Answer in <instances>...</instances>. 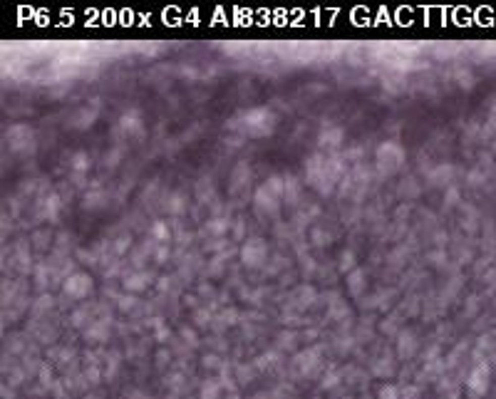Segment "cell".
<instances>
[{
	"mask_svg": "<svg viewBox=\"0 0 496 399\" xmlns=\"http://www.w3.org/2000/svg\"><path fill=\"white\" fill-rule=\"evenodd\" d=\"M243 122H246L243 132L251 134V137H265V134H270L275 129V117L268 109H251L243 117Z\"/></svg>",
	"mask_w": 496,
	"mask_h": 399,
	"instance_id": "6da1fadb",
	"label": "cell"
},
{
	"mask_svg": "<svg viewBox=\"0 0 496 399\" xmlns=\"http://www.w3.org/2000/svg\"><path fill=\"white\" fill-rule=\"evenodd\" d=\"M89 290H92V280H89V275H85V273H75V275L67 278V283H65V295H70V298H75V300L85 298Z\"/></svg>",
	"mask_w": 496,
	"mask_h": 399,
	"instance_id": "7a4b0ae2",
	"label": "cell"
},
{
	"mask_svg": "<svg viewBox=\"0 0 496 399\" xmlns=\"http://www.w3.org/2000/svg\"><path fill=\"white\" fill-rule=\"evenodd\" d=\"M265 256H268V248H265V243L258 241V238L248 241L246 248H243V260H246V265H251V268H258L263 260H265Z\"/></svg>",
	"mask_w": 496,
	"mask_h": 399,
	"instance_id": "3957f363",
	"label": "cell"
},
{
	"mask_svg": "<svg viewBox=\"0 0 496 399\" xmlns=\"http://www.w3.org/2000/svg\"><path fill=\"white\" fill-rule=\"evenodd\" d=\"M486 379H489V370H486L484 365L476 367V370L471 372V377H469V389L476 392V394H481V392L486 389V384H489Z\"/></svg>",
	"mask_w": 496,
	"mask_h": 399,
	"instance_id": "277c9868",
	"label": "cell"
},
{
	"mask_svg": "<svg viewBox=\"0 0 496 399\" xmlns=\"http://www.w3.org/2000/svg\"><path fill=\"white\" fill-rule=\"evenodd\" d=\"M201 399H218V384H216V379H211V382H206L204 384Z\"/></svg>",
	"mask_w": 496,
	"mask_h": 399,
	"instance_id": "5b68a950",
	"label": "cell"
},
{
	"mask_svg": "<svg viewBox=\"0 0 496 399\" xmlns=\"http://www.w3.org/2000/svg\"><path fill=\"white\" fill-rule=\"evenodd\" d=\"M379 399H400V389L392 387V384H387V387L379 389Z\"/></svg>",
	"mask_w": 496,
	"mask_h": 399,
	"instance_id": "8992f818",
	"label": "cell"
},
{
	"mask_svg": "<svg viewBox=\"0 0 496 399\" xmlns=\"http://www.w3.org/2000/svg\"><path fill=\"white\" fill-rule=\"evenodd\" d=\"M75 161H77V164H75V169H87V164H85V156H82V154H77V156H75Z\"/></svg>",
	"mask_w": 496,
	"mask_h": 399,
	"instance_id": "52a82bcc",
	"label": "cell"
},
{
	"mask_svg": "<svg viewBox=\"0 0 496 399\" xmlns=\"http://www.w3.org/2000/svg\"><path fill=\"white\" fill-rule=\"evenodd\" d=\"M87 399H99V397H97V394H92V397H87Z\"/></svg>",
	"mask_w": 496,
	"mask_h": 399,
	"instance_id": "ba28073f",
	"label": "cell"
}]
</instances>
